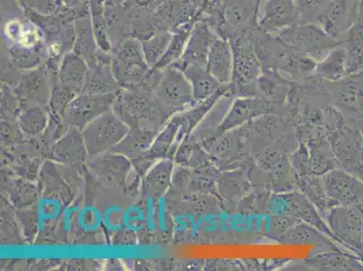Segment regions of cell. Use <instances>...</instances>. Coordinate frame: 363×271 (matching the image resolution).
<instances>
[{
	"instance_id": "cell-9",
	"label": "cell",
	"mask_w": 363,
	"mask_h": 271,
	"mask_svg": "<svg viewBox=\"0 0 363 271\" xmlns=\"http://www.w3.org/2000/svg\"><path fill=\"white\" fill-rule=\"evenodd\" d=\"M288 111L286 105L272 104L260 97H237L220 125L218 136L250 123L262 116H282Z\"/></svg>"
},
{
	"instance_id": "cell-22",
	"label": "cell",
	"mask_w": 363,
	"mask_h": 271,
	"mask_svg": "<svg viewBox=\"0 0 363 271\" xmlns=\"http://www.w3.org/2000/svg\"><path fill=\"white\" fill-rule=\"evenodd\" d=\"M207 70L220 84H230L233 72L232 45L227 38L218 36L213 42L206 62Z\"/></svg>"
},
{
	"instance_id": "cell-28",
	"label": "cell",
	"mask_w": 363,
	"mask_h": 271,
	"mask_svg": "<svg viewBox=\"0 0 363 271\" xmlns=\"http://www.w3.org/2000/svg\"><path fill=\"white\" fill-rule=\"evenodd\" d=\"M121 87L112 72L111 64H101L95 67H89L82 92L92 94H118Z\"/></svg>"
},
{
	"instance_id": "cell-5",
	"label": "cell",
	"mask_w": 363,
	"mask_h": 271,
	"mask_svg": "<svg viewBox=\"0 0 363 271\" xmlns=\"http://www.w3.org/2000/svg\"><path fill=\"white\" fill-rule=\"evenodd\" d=\"M326 86L333 107L349 123L363 128V69Z\"/></svg>"
},
{
	"instance_id": "cell-24",
	"label": "cell",
	"mask_w": 363,
	"mask_h": 271,
	"mask_svg": "<svg viewBox=\"0 0 363 271\" xmlns=\"http://www.w3.org/2000/svg\"><path fill=\"white\" fill-rule=\"evenodd\" d=\"M216 183L218 194L230 204L240 203L252 187L247 172L236 168L220 172Z\"/></svg>"
},
{
	"instance_id": "cell-38",
	"label": "cell",
	"mask_w": 363,
	"mask_h": 271,
	"mask_svg": "<svg viewBox=\"0 0 363 271\" xmlns=\"http://www.w3.org/2000/svg\"><path fill=\"white\" fill-rule=\"evenodd\" d=\"M298 221L296 218L274 214L269 219V236L279 240Z\"/></svg>"
},
{
	"instance_id": "cell-1",
	"label": "cell",
	"mask_w": 363,
	"mask_h": 271,
	"mask_svg": "<svg viewBox=\"0 0 363 271\" xmlns=\"http://www.w3.org/2000/svg\"><path fill=\"white\" fill-rule=\"evenodd\" d=\"M256 28L243 29L228 38L233 48V72L230 89L236 97H259L256 82L262 74L253 41Z\"/></svg>"
},
{
	"instance_id": "cell-17",
	"label": "cell",
	"mask_w": 363,
	"mask_h": 271,
	"mask_svg": "<svg viewBox=\"0 0 363 271\" xmlns=\"http://www.w3.org/2000/svg\"><path fill=\"white\" fill-rule=\"evenodd\" d=\"M223 26L220 38H228L243 29L257 28L255 0H220Z\"/></svg>"
},
{
	"instance_id": "cell-34",
	"label": "cell",
	"mask_w": 363,
	"mask_h": 271,
	"mask_svg": "<svg viewBox=\"0 0 363 271\" xmlns=\"http://www.w3.org/2000/svg\"><path fill=\"white\" fill-rule=\"evenodd\" d=\"M172 38L169 31H157L147 38L141 40L145 60L150 68H154L166 52Z\"/></svg>"
},
{
	"instance_id": "cell-26",
	"label": "cell",
	"mask_w": 363,
	"mask_h": 271,
	"mask_svg": "<svg viewBox=\"0 0 363 271\" xmlns=\"http://www.w3.org/2000/svg\"><path fill=\"white\" fill-rule=\"evenodd\" d=\"M293 82L276 70L262 71L256 85L259 97L272 104L285 105Z\"/></svg>"
},
{
	"instance_id": "cell-27",
	"label": "cell",
	"mask_w": 363,
	"mask_h": 271,
	"mask_svg": "<svg viewBox=\"0 0 363 271\" xmlns=\"http://www.w3.org/2000/svg\"><path fill=\"white\" fill-rule=\"evenodd\" d=\"M180 70L190 82L196 104L210 98L225 85L220 84L207 70L206 66L189 65L180 68Z\"/></svg>"
},
{
	"instance_id": "cell-20",
	"label": "cell",
	"mask_w": 363,
	"mask_h": 271,
	"mask_svg": "<svg viewBox=\"0 0 363 271\" xmlns=\"http://www.w3.org/2000/svg\"><path fill=\"white\" fill-rule=\"evenodd\" d=\"M235 98L237 97L233 94L230 85V90L213 104L206 117L203 118L196 130L193 131L191 137L198 143H202L203 141L217 137L220 125H222L224 118H226L228 111H229Z\"/></svg>"
},
{
	"instance_id": "cell-16",
	"label": "cell",
	"mask_w": 363,
	"mask_h": 271,
	"mask_svg": "<svg viewBox=\"0 0 363 271\" xmlns=\"http://www.w3.org/2000/svg\"><path fill=\"white\" fill-rule=\"evenodd\" d=\"M74 45L72 51L84 58L89 67L111 64L113 55L102 52L95 38L90 15L79 16L74 21Z\"/></svg>"
},
{
	"instance_id": "cell-31",
	"label": "cell",
	"mask_w": 363,
	"mask_h": 271,
	"mask_svg": "<svg viewBox=\"0 0 363 271\" xmlns=\"http://www.w3.org/2000/svg\"><path fill=\"white\" fill-rule=\"evenodd\" d=\"M196 22L194 21L187 22L186 24L177 26V28L171 31L172 38L167 51L162 56L160 61L157 62V65L151 69V72H160L179 60L184 54L188 38H189L191 31H192L194 23Z\"/></svg>"
},
{
	"instance_id": "cell-2",
	"label": "cell",
	"mask_w": 363,
	"mask_h": 271,
	"mask_svg": "<svg viewBox=\"0 0 363 271\" xmlns=\"http://www.w3.org/2000/svg\"><path fill=\"white\" fill-rule=\"evenodd\" d=\"M284 45L292 50L308 56L316 62L322 61L341 39L333 38L315 23L300 21L275 34Z\"/></svg>"
},
{
	"instance_id": "cell-19",
	"label": "cell",
	"mask_w": 363,
	"mask_h": 271,
	"mask_svg": "<svg viewBox=\"0 0 363 271\" xmlns=\"http://www.w3.org/2000/svg\"><path fill=\"white\" fill-rule=\"evenodd\" d=\"M88 70L89 65L84 58L74 51L69 52L62 56L59 65L58 84L76 97L84 91Z\"/></svg>"
},
{
	"instance_id": "cell-14",
	"label": "cell",
	"mask_w": 363,
	"mask_h": 271,
	"mask_svg": "<svg viewBox=\"0 0 363 271\" xmlns=\"http://www.w3.org/2000/svg\"><path fill=\"white\" fill-rule=\"evenodd\" d=\"M323 180L326 194L337 206H362L363 180L342 168L323 175Z\"/></svg>"
},
{
	"instance_id": "cell-39",
	"label": "cell",
	"mask_w": 363,
	"mask_h": 271,
	"mask_svg": "<svg viewBox=\"0 0 363 271\" xmlns=\"http://www.w3.org/2000/svg\"><path fill=\"white\" fill-rule=\"evenodd\" d=\"M61 1L77 11L79 16L90 15L88 0H61Z\"/></svg>"
},
{
	"instance_id": "cell-40",
	"label": "cell",
	"mask_w": 363,
	"mask_h": 271,
	"mask_svg": "<svg viewBox=\"0 0 363 271\" xmlns=\"http://www.w3.org/2000/svg\"><path fill=\"white\" fill-rule=\"evenodd\" d=\"M107 5L112 6H121L122 4H124L125 2L127 1V0H106Z\"/></svg>"
},
{
	"instance_id": "cell-35",
	"label": "cell",
	"mask_w": 363,
	"mask_h": 271,
	"mask_svg": "<svg viewBox=\"0 0 363 271\" xmlns=\"http://www.w3.org/2000/svg\"><path fill=\"white\" fill-rule=\"evenodd\" d=\"M331 0H294L300 21L315 23Z\"/></svg>"
},
{
	"instance_id": "cell-33",
	"label": "cell",
	"mask_w": 363,
	"mask_h": 271,
	"mask_svg": "<svg viewBox=\"0 0 363 271\" xmlns=\"http://www.w3.org/2000/svg\"><path fill=\"white\" fill-rule=\"evenodd\" d=\"M92 170L102 181L114 184L121 183L130 170L126 158L118 156L99 157L91 165Z\"/></svg>"
},
{
	"instance_id": "cell-21",
	"label": "cell",
	"mask_w": 363,
	"mask_h": 271,
	"mask_svg": "<svg viewBox=\"0 0 363 271\" xmlns=\"http://www.w3.org/2000/svg\"><path fill=\"white\" fill-rule=\"evenodd\" d=\"M333 238L323 233L311 224L299 221L290 228L279 240L284 244L292 245L318 246L321 250H338L340 247L332 240Z\"/></svg>"
},
{
	"instance_id": "cell-23",
	"label": "cell",
	"mask_w": 363,
	"mask_h": 271,
	"mask_svg": "<svg viewBox=\"0 0 363 271\" xmlns=\"http://www.w3.org/2000/svg\"><path fill=\"white\" fill-rule=\"evenodd\" d=\"M306 263L321 270H363L361 258L350 250H320Z\"/></svg>"
},
{
	"instance_id": "cell-10",
	"label": "cell",
	"mask_w": 363,
	"mask_h": 271,
	"mask_svg": "<svg viewBox=\"0 0 363 271\" xmlns=\"http://www.w3.org/2000/svg\"><path fill=\"white\" fill-rule=\"evenodd\" d=\"M362 18L363 0H331L316 24L342 40L346 32Z\"/></svg>"
},
{
	"instance_id": "cell-30",
	"label": "cell",
	"mask_w": 363,
	"mask_h": 271,
	"mask_svg": "<svg viewBox=\"0 0 363 271\" xmlns=\"http://www.w3.org/2000/svg\"><path fill=\"white\" fill-rule=\"evenodd\" d=\"M296 186L313 206L318 208L323 217L325 218L328 211L333 207L337 206L335 201H333L326 194L325 186H323V176L311 174L305 177H298Z\"/></svg>"
},
{
	"instance_id": "cell-18",
	"label": "cell",
	"mask_w": 363,
	"mask_h": 271,
	"mask_svg": "<svg viewBox=\"0 0 363 271\" xmlns=\"http://www.w3.org/2000/svg\"><path fill=\"white\" fill-rule=\"evenodd\" d=\"M318 62L308 56L299 54L283 44L274 61L272 70L280 72L289 80L303 82L315 74Z\"/></svg>"
},
{
	"instance_id": "cell-11",
	"label": "cell",
	"mask_w": 363,
	"mask_h": 271,
	"mask_svg": "<svg viewBox=\"0 0 363 271\" xmlns=\"http://www.w3.org/2000/svg\"><path fill=\"white\" fill-rule=\"evenodd\" d=\"M294 0H259L257 4V28L275 35L300 22Z\"/></svg>"
},
{
	"instance_id": "cell-12",
	"label": "cell",
	"mask_w": 363,
	"mask_h": 271,
	"mask_svg": "<svg viewBox=\"0 0 363 271\" xmlns=\"http://www.w3.org/2000/svg\"><path fill=\"white\" fill-rule=\"evenodd\" d=\"M55 69L45 64L26 70L16 82V94L26 104L46 105L51 100L52 74Z\"/></svg>"
},
{
	"instance_id": "cell-13",
	"label": "cell",
	"mask_w": 363,
	"mask_h": 271,
	"mask_svg": "<svg viewBox=\"0 0 363 271\" xmlns=\"http://www.w3.org/2000/svg\"><path fill=\"white\" fill-rule=\"evenodd\" d=\"M117 98L118 94H92L82 92L66 107V122L76 128L86 127L99 116L108 111Z\"/></svg>"
},
{
	"instance_id": "cell-7",
	"label": "cell",
	"mask_w": 363,
	"mask_h": 271,
	"mask_svg": "<svg viewBox=\"0 0 363 271\" xmlns=\"http://www.w3.org/2000/svg\"><path fill=\"white\" fill-rule=\"evenodd\" d=\"M116 116L107 111L86 126L84 131V144L91 156H96L117 146L118 142L127 135V126Z\"/></svg>"
},
{
	"instance_id": "cell-4",
	"label": "cell",
	"mask_w": 363,
	"mask_h": 271,
	"mask_svg": "<svg viewBox=\"0 0 363 271\" xmlns=\"http://www.w3.org/2000/svg\"><path fill=\"white\" fill-rule=\"evenodd\" d=\"M325 221L333 239L363 261V207L336 206L326 214Z\"/></svg>"
},
{
	"instance_id": "cell-6",
	"label": "cell",
	"mask_w": 363,
	"mask_h": 271,
	"mask_svg": "<svg viewBox=\"0 0 363 271\" xmlns=\"http://www.w3.org/2000/svg\"><path fill=\"white\" fill-rule=\"evenodd\" d=\"M329 140L342 170L363 180V135L361 128L345 121Z\"/></svg>"
},
{
	"instance_id": "cell-15",
	"label": "cell",
	"mask_w": 363,
	"mask_h": 271,
	"mask_svg": "<svg viewBox=\"0 0 363 271\" xmlns=\"http://www.w3.org/2000/svg\"><path fill=\"white\" fill-rule=\"evenodd\" d=\"M218 35L209 23L199 19L194 23L184 54L174 66L178 69L189 65L206 66L208 55Z\"/></svg>"
},
{
	"instance_id": "cell-37",
	"label": "cell",
	"mask_w": 363,
	"mask_h": 271,
	"mask_svg": "<svg viewBox=\"0 0 363 271\" xmlns=\"http://www.w3.org/2000/svg\"><path fill=\"white\" fill-rule=\"evenodd\" d=\"M44 114L39 106H33L23 114L21 125L28 133H39L45 126Z\"/></svg>"
},
{
	"instance_id": "cell-36",
	"label": "cell",
	"mask_w": 363,
	"mask_h": 271,
	"mask_svg": "<svg viewBox=\"0 0 363 271\" xmlns=\"http://www.w3.org/2000/svg\"><path fill=\"white\" fill-rule=\"evenodd\" d=\"M294 172L298 177H305L311 175V160L308 145L300 143L299 146L290 154L289 158Z\"/></svg>"
},
{
	"instance_id": "cell-32",
	"label": "cell",
	"mask_w": 363,
	"mask_h": 271,
	"mask_svg": "<svg viewBox=\"0 0 363 271\" xmlns=\"http://www.w3.org/2000/svg\"><path fill=\"white\" fill-rule=\"evenodd\" d=\"M315 74L326 82L339 81L347 75L346 55L342 43L333 48L322 61L318 62Z\"/></svg>"
},
{
	"instance_id": "cell-8",
	"label": "cell",
	"mask_w": 363,
	"mask_h": 271,
	"mask_svg": "<svg viewBox=\"0 0 363 271\" xmlns=\"http://www.w3.org/2000/svg\"><path fill=\"white\" fill-rule=\"evenodd\" d=\"M269 210H272L273 214L291 216L305 221L333 238L322 214L302 192L291 191L276 194L270 199Z\"/></svg>"
},
{
	"instance_id": "cell-3",
	"label": "cell",
	"mask_w": 363,
	"mask_h": 271,
	"mask_svg": "<svg viewBox=\"0 0 363 271\" xmlns=\"http://www.w3.org/2000/svg\"><path fill=\"white\" fill-rule=\"evenodd\" d=\"M155 94L168 114L183 111L196 104L189 81L184 72L170 65L148 76Z\"/></svg>"
},
{
	"instance_id": "cell-29",
	"label": "cell",
	"mask_w": 363,
	"mask_h": 271,
	"mask_svg": "<svg viewBox=\"0 0 363 271\" xmlns=\"http://www.w3.org/2000/svg\"><path fill=\"white\" fill-rule=\"evenodd\" d=\"M346 55V72L355 74L363 69V18L349 29L342 39Z\"/></svg>"
},
{
	"instance_id": "cell-25",
	"label": "cell",
	"mask_w": 363,
	"mask_h": 271,
	"mask_svg": "<svg viewBox=\"0 0 363 271\" xmlns=\"http://www.w3.org/2000/svg\"><path fill=\"white\" fill-rule=\"evenodd\" d=\"M313 175L323 176L330 171L341 168L333 150L331 140L325 136H318L308 140Z\"/></svg>"
}]
</instances>
